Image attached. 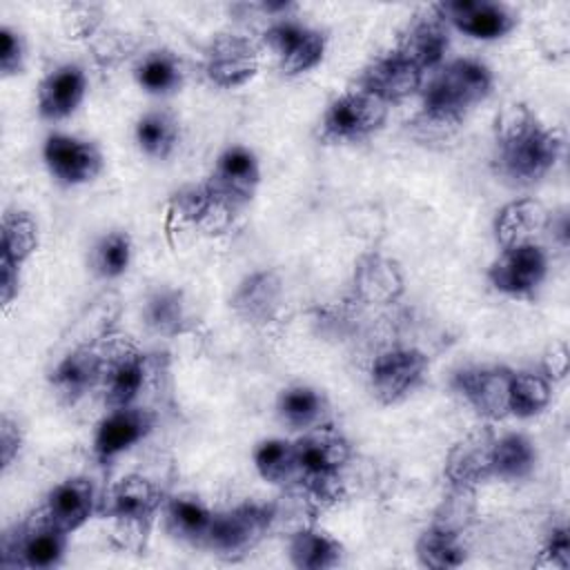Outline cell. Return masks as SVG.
<instances>
[{"mask_svg": "<svg viewBox=\"0 0 570 570\" xmlns=\"http://www.w3.org/2000/svg\"><path fill=\"white\" fill-rule=\"evenodd\" d=\"M561 136L541 125L523 105L510 107L497 122V167L514 185L539 183L561 156Z\"/></svg>", "mask_w": 570, "mask_h": 570, "instance_id": "cell-1", "label": "cell"}, {"mask_svg": "<svg viewBox=\"0 0 570 570\" xmlns=\"http://www.w3.org/2000/svg\"><path fill=\"white\" fill-rule=\"evenodd\" d=\"M490 89L492 73L483 62L470 58L452 60L423 87V116L432 125H454L485 100Z\"/></svg>", "mask_w": 570, "mask_h": 570, "instance_id": "cell-2", "label": "cell"}, {"mask_svg": "<svg viewBox=\"0 0 570 570\" xmlns=\"http://www.w3.org/2000/svg\"><path fill=\"white\" fill-rule=\"evenodd\" d=\"M296 450V479L314 494L318 501H334L338 497L341 470L350 461V443L332 432L316 430L301 436L294 443Z\"/></svg>", "mask_w": 570, "mask_h": 570, "instance_id": "cell-3", "label": "cell"}, {"mask_svg": "<svg viewBox=\"0 0 570 570\" xmlns=\"http://www.w3.org/2000/svg\"><path fill=\"white\" fill-rule=\"evenodd\" d=\"M67 532L51 525L38 510L36 519L24 525H16L2 534L0 543V566H22V568H53L62 561L67 550Z\"/></svg>", "mask_w": 570, "mask_h": 570, "instance_id": "cell-4", "label": "cell"}, {"mask_svg": "<svg viewBox=\"0 0 570 570\" xmlns=\"http://www.w3.org/2000/svg\"><path fill=\"white\" fill-rule=\"evenodd\" d=\"M274 517V508L265 503H240L214 514L205 546L227 559L247 554L269 532Z\"/></svg>", "mask_w": 570, "mask_h": 570, "instance_id": "cell-5", "label": "cell"}, {"mask_svg": "<svg viewBox=\"0 0 570 570\" xmlns=\"http://www.w3.org/2000/svg\"><path fill=\"white\" fill-rule=\"evenodd\" d=\"M258 180L261 167L254 151L234 145L218 156L205 189L220 212H236L254 198Z\"/></svg>", "mask_w": 570, "mask_h": 570, "instance_id": "cell-6", "label": "cell"}, {"mask_svg": "<svg viewBox=\"0 0 570 570\" xmlns=\"http://www.w3.org/2000/svg\"><path fill=\"white\" fill-rule=\"evenodd\" d=\"M387 105L354 89L336 98L321 120V136L332 142H354L372 136L385 122Z\"/></svg>", "mask_w": 570, "mask_h": 570, "instance_id": "cell-7", "label": "cell"}, {"mask_svg": "<svg viewBox=\"0 0 570 570\" xmlns=\"http://www.w3.org/2000/svg\"><path fill=\"white\" fill-rule=\"evenodd\" d=\"M38 249V225L27 212H7L0 232V298L9 307L20 292L22 265Z\"/></svg>", "mask_w": 570, "mask_h": 570, "instance_id": "cell-8", "label": "cell"}, {"mask_svg": "<svg viewBox=\"0 0 570 570\" xmlns=\"http://www.w3.org/2000/svg\"><path fill=\"white\" fill-rule=\"evenodd\" d=\"M428 356L414 347L383 352L370 370V387L379 403L392 405L405 399L425 376Z\"/></svg>", "mask_w": 570, "mask_h": 570, "instance_id": "cell-9", "label": "cell"}, {"mask_svg": "<svg viewBox=\"0 0 570 570\" xmlns=\"http://www.w3.org/2000/svg\"><path fill=\"white\" fill-rule=\"evenodd\" d=\"M548 274L546 252L534 243H517L503 247L501 256L490 265L488 278L494 289L510 296L532 294Z\"/></svg>", "mask_w": 570, "mask_h": 570, "instance_id": "cell-10", "label": "cell"}, {"mask_svg": "<svg viewBox=\"0 0 570 570\" xmlns=\"http://www.w3.org/2000/svg\"><path fill=\"white\" fill-rule=\"evenodd\" d=\"M42 158L49 174L67 187L85 185L94 180L102 169V156L98 147L89 140L69 136V134H51L45 140Z\"/></svg>", "mask_w": 570, "mask_h": 570, "instance_id": "cell-11", "label": "cell"}, {"mask_svg": "<svg viewBox=\"0 0 570 570\" xmlns=\"http://www.w3.org/2000/svg\"><path fill=\"white\" fill-rule=\"evenodd\" d=\"M434 11L436 18L476 40L503 38L517 24V16L505 4L490 0H450L439 2Z\"/></svg>", "mask_w": 570, "mask_h": 570, "instance_id": "cell-12", "label": "cell"}, {"mask_svg": "<svg viewBox=\"0 0 570 570\" xmlns=\"http://www.w3.org/2000/svg\"><path fill=\"white\" fill-rule=\"evenodd\" d=\"M265 45L278 58L281 71L298 76L314 69L325 53V36L294 20L276 22L265 31Z\"/></svg>", "mask_w": 570, "mask_h": 570, "instance_id": "cell-13", "label": "cell"}, {"mask_svg": "<svg viewBox=\"0 0 570 570\" xmlns=\"http://www.w3.org/2000/svg\"><path fill=\"white\" fill-rule=\"evenodd\" d=\"M256 71L258 51L243 36H218L205 53V73L218 87H240L252 80Z\"/></svg>", "mask_w": 570, "mask_h": 570, "instance_id": "cell-14", "label": "cell"}, {"mask_svg": "<svg viewBox=\"0 0 570 570\" xmlns=\"http://www.w3.org/2000/svg\"><path fill=\"white\" fill-rule=\"evenodd\" d=\"M512 372L505 367H465L454 374V390L488 419H501L508 414V387Z\"/></svg>", "mask_w": 570, "mask_h": 570, "instance_id": "cell-15", "label": "cell"}, {"mask_svg": "<svg viewBox=\"0 0 570 570\" xmlns=\"http://www.w3.org/2000/svg\"><path fill=\"white\" fill-rule=\"evenodd\" d=\"M96 512V488L87 476H71L53 485L40 508V514L62 532L82 528Z\"/></svg>", "mask_w": 570, "mask_h": 570, "instance_id": "cell-16", "label": "cell"}, {"mask_svg": "<svg viewBox=\"0 0 570 570\" xmlns=\"http://www.w3.org/2000/svg\"><path fill=\"white\" fill-rule=\"evenodd\" d=\"M154 428V416L140 407H116L100 423L94 434V456L100 463H109L138 441H142Z\"/></svg>", "mask_w": 570, "mask_h": 570, "instance_id": "cell-17", "label": "cell"}, {"mask_svg": "<svg viewBox=\"0 0 570 570\" xmlns=\"http://www.w3.org/2000/svg\"><path fill=\"white\" fill-rule=\"evenodd\" d=\"M423 85V71L401 58L396 51L374 60L361 76V91L390 105L416 94Z\"/></svg>", "mask_w": 570, "mask_h": 570, "instance_id": "cell-18", "label": "cell"}, {"mask_svg": "<svg viewBox=\"0 0 570 570\" xmlns=\"http://www.w3.org/2000/svg\"><path fill=\"white\" fill-rule=\"evenodd\" d=\"M160 503V492L149 479L140 474H127L109 490L105 510L122 525L147 528Z\"/></svg>", "mask_w": 570, "mask_h": 570, "instance_id": "cell-19", "label": "cell"}, {"mask_svg": "<svg viewBox=\"0 0 570 570\" xmlns=\"http://www.w3.org/2000/svg\"><path fill=\"white\" fill-rule=\"evenodd\" d=\"M105 358L94 347H76L51 370V385L58 396L73 403L102 383Z\"/></svg>", "mask_w": 570, "mask_h": 570, "instance_id": "cell-20", "label": "cell"}, {"mask_svg": "<svg viewBox=\"0 0 570 570\" xmlns=\"http://www.w3.org/2000/svg\"><path fill=\"white\" fill-rule=\"evenodd\" d=\"M87 94V76L78 65H62L47 73L38 87V111L47 120L69 118Z\"/></svg>", "mask_w": 570, "mask_h": 570, "instance_id": "cell-21", "label": "cell"}, {"mask_svg": "<svg viewBox=\"0 0 570 570\" xmlns=\"http://www.w3.org/2000/svg\"><path fill=\"white\" fill-rule=\"evenodd\" d=\"M354 292L370 305H387L401 296L403 274L392 258L367 254L354 267Z\"/></svg>", "mask_w": 570, "mask_h": 570, "instance_id": "cell-22", "label": "cell"}, {"mask_svg": "<svg viewBox=\"0 0 570 570\" xmlns=\"http://www.w3.org/2000/svg\"><path fill=\"white\" fill-rule=\"evenodd\" d=\"M450 38L445 22L441 18H421L414 20L401 36L396 53L412 62L416 69L428 71L441 65L448 51Z\"/></svg>", "mask_w": 570, "mask_h": 570, "instance_id": "cell-23", "label": "cell"}, {"mask_svg": "<svg viewBox=\"0 0 570 570\" xmlns=\"http://www.w3.org/2000/svg\"><path fill=\"white\" fill-rule=\"evenodd\" d=\"M281 296H283V285L281 278L274 272H256L252 276H247L234 298L232 305L236 309V314L240 318H245L247 323H269L281 305Z\"/></svg>", "mask_w": 570, "mask_h": 570, "instance_id": "cell-24", "label": "cell"}, {"mask_svg": "<svg viewBox=\"0 0 570 570\" xmlns=\"http://www.w3.org/2000/svg\"><path fill=\"white\" fill-rule=\"evenodd\" d=\"M145 383V358L127 350L118 354L111 363H105V374H102V390H105V403L116 410V407H129L134 405L136 396L140 394Z\"/></svg>", "mask_w": 570, "mask_h": 570, "instance_id": "cell-25", "label": "cell"}, {"mask_svg": "<svg viewBox=\"0 0 570 570\" xmlns=\"http://www.w3.org/2000/svg\"><path fill=\"white\" fill-rule=\"evenodd\" d=\"M165 521H167V530L174 537L187 543L205 546V539L214 521V512L196 497L180 494V497H171L165 503Z\"/></svg>", "mask_w": 570, "mask_h": 570, "instance_id": "cell-26", "label": "cell"}, {"mask_svg": "<svg viewBox=\"0 0 570 570\" xmlns=\"http://www.w3.org/2000/svg\"><path fill=\"white\" fill-rule=\"evenodd\" d=\"M341 543L323 530L301 528L289 539V561L301 570H327L341 563Z\"/></svg>", "mask_w": 570, "mask_h": 570, "instance_id": "cell-27", "label": "cell"}, {"mask_svg": "<svg viewBox=\"0 0 570 570\" xmlns=\"http://www.w3.org/2000/svg\"><path fill=\"white\" fill-rule=\"evenodd\" d=\"M548 220L546 209L541 207V203L532 200V198H521L514 203H508L494 220V232H497V240L503 247L517 245V243H528V238L532 234H537Z\"/></svg>", "mask_w": 570, "mask_h": 570, "instance_id": "cell-28", "label": "cell"}, {"mask_svg": "<svg viewBox=\"0 0 570 570\" xmlns=\"http://www.w3.org/2000/svg\"><path fill=\"white\" fill-rule=\"evenodd\" d=\"M490 448H492V441L488 443L476 436L465 439L463 443L452 448L445 461V476L450 479L452 488H472L479 481L492 476Z\"/></svg>", "mask_w": 570, "mask_h": 570, "instance_id": "cell-29", "label": "cell"}, {"mask_svg": "<svg viewBox=\"0 0 570 570\" xmlns=\"http://www.w3.org/2000/svg\"><path fill=\"white\" fill-rule=\"evenodd\" d=\"M537 463V450L523 434H505L492 441L490 448V474L519 481L525 479Z\"/></svg>", "mask_w": 570, "mask_h": 570, "instance_id": "cell-30", "label": "cell"}, {"mask_svg": "<svg viewBox=\"0 0 570 570\" xmlns=\"http://www.w3.org/2000/svg\"><path fill=\"white\" fill-rule=\"evenodd\" d=\"M416 559L432 570L459 568L465 561V546L459 530L434 523L416 541Z\"/></svg>", "mask_w": 570, "mask_h": 570, "instance_id": "cell-31", "label": "cell"}, {"mask_svg": "<svg viewBox=\"0 0 570 570\" xmlns=\"http://www.w3.org/2000/svg\"><path fill=\"white\" fill-rule=\"evenodd\" d=\"M552 396V383L539 372H512L508 387V414L530 419L543 412Z\"/></svg>", "mask_w": 570, "mask_h": 570, "instance_id": "cell-32", "label": "cell"}, {"mask_svg": "<svg viewBox=\"0 0 570 570\" xmlns=\"http://www.w3.org/2000/svg\"><path fill=\"white\" fill-rule=\"evenodd\" d=\"M276 410L285 425L294 430H309L321 423L325 414V399L314 387L292 385L281 392Z\"/></svg>", "mask_w": 570, "mask_h": 570, "instance_id": "cell-33", "label": "cell"}, {"mask_svg": "<svg viewBox=\"0 0 570 570\" xmlns=\"http://www.w3.org/2000/svg\"><path fill=\"white\" fill-rule=\"evenodd\" d=\"M136 142L151 158H167L178 145V122L165 111H149L136 122Z\"/></svg>", "mask_w": 570, "mask_h": 570, "instance_id": "cell-34", "label": "cell"}, {"mask_svg": "<svg viewBox=\"0 0 570 570\" xmlns=\"http://www.w3.org/2000/svg\"><path fill=\"white\" fill-rule=\"evenodd\" d=\"M254 465L258 474L274 485L296 479V450L285 439H267L254 450Z\"/></svg>", "mask_w": 570, "mask_h": 570, "instance_id": "cell-35", "label": "cell"}, {"mask_svg": "<svg viewBox=\"0 0 570 570\" xmlns=\"http://www.w3.org/2000/svg\"><path fill=\"white\" fill-rule=\"evenodd\" d=\"M136 80L147 94L167 96L180 87L183 71L171 53L151 51L136 67Z\"/></svg>", "mask_w": 570, "mask_h": 570, "instance_id": "cell-36", "label": "cell"}, {"mask_svg": "<svg viewBox=\"0 0 570 570\" xmlns=\"http://www.w3.org/2000/svg\"><path fill=\"white\" fill-rule=\"evenodd\" d=\"M131 263V238L125 232L105 234L91 252L94 272L102 278H118Z\"/></svg>", "mask_w": 570, "mask_h": 570, "instance_id": "cell-37", "label": "cell"}, {"mask_svg": "<svg viewBox=\"0 0 570 570\" xmlns=\"http://www.w3.org/2000/svg\"><path fill=\"white\" fill-rule=\"evenodd\" d=\"M145 318H147V325L160 334L180 332L187 318L180 292L176 289L156 292L145 305Z\"/></svg>", "mask_w": 570, "mask_h": 570, "instance_id": "cell-38", "label": "cell"}, {"mask_svg": "<svg viewBox=\"0 0 570 570\" xmlns=\"http://www.w3.org/2000/svg\"><path fill=\"white\" fill-rule=\"evenodd\" d=\"M24 65V42L11 27L0 29V71L4 78L22 71Z\"/></svg>", "mask_w": 570, "mask_h": 570, "instance_id": "cell-39", "label": "cell"}, {"mask_svg": "<svg viewBox=\"0 0 570 570\" xmlns=\"http://www.w3.org/2000/svg\"><path fill=\"white\" fill-rule=\"evenodd\" d=\"M22 448V432L18 423L4 414L0 419V461H2V472L11 468V463L18 459V452Z\"/></svg>", "mask_w": 570, "mask_h": 570, "instance_id": "cell-40", "label": "cell"}, {"mask_svg": "<svg viewBox=\"0 0 570 570\" xmlns=\"http://www.w3.org/2000/svg\"><path fill=\"white\" fill-rule=\"evenodd\" d=\"M543 554H546L548 563H552L557 568H568V563H570V537H568L566 525L552 528V532L548 534Z\"/></svg>", "mask_w": 570, "mask_h": 570, "instance_id": "cell-41", "label": "cell"}, {"mask_svg": "<svg viewBox=\"0 0 570 570\" xmlns=\"http://www.w3.org/2000/svg\"><path fill=\"white\" fill-rule=\"evenodd\" d=\"M568 370V356H566V347L559 345L557 350H552V361H548L546 365V376L548 379H561Z\"/></svg>", "mask_w": 570, "mask_h": 570, "instance_id": "cell-42", "label": "cell"}]
</instances>
